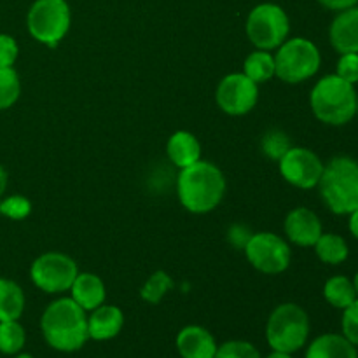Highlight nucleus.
<instances>
[{"instance_id":"nucleus-24","label":"nucleus","mask_w":358,"mask_h":358,"mask_svg":"<svg viewBox=\"0 0 358 358\" xmlns=\"http://www.w3.org/2000/svg\"><path fill=\"white\" fill-rule=\"evenodd\" d=\"M24 343H27V331L20 320L0 322V353L16 355L23 352Z\"/></svg>"},{"instance_id":"nucleus-26","label":"nucleus","mask_w":358,"mask_h":358,"mask_svg":"<svg viewBox=\"0 0 358 358\" xmlns=\"http://www.w3.org/2000/svg\"><path fill=\"white\" fill-rule=\"evenodd\" d=\"M21 94V80L14 66L0 69V112L13 107Z\"/></svg>"},{"instance_id":"nucleus-5","label":"nucleus","mask_w":358,"mask_h":358,"mask_svg":"<svg viewBox=\"0 0 358 358\" xmlns=\"http://www.w3.org/2000/svg\"><path fill=\"white\" fill-rule=\"evenodd\" d=\"M310 317L296 303H283L271 311L266 325V339L273 352L296 353L310 338Z\"/></svg>"},{"instance_id":"nucleus-18","label":"nucleus","mask_w":358,"mask_h":358,"mask_svg":"<svg viewBox=\"0 0 358 358\" xmlns=\"http://www.w3.org/2000/svg\"><path fill=\"white\" fill-rule=\"evenodd\" d=\"M166 156L173 166L182 170L201 159V143L191 131L178 129L168 138Z\"/></svg>"},{"instance_id":"nucleus-1","label":"nucleus","mask_w":358,"mask_h":358,"mask_svg":"<svg viewBox=\"0 0 358 358\" xmlns=\"http://www.w3.org/2000/svg\"><path fill=\"white\" fill-rule=\"evenodd\" d=\"M226 177L217 164L199 159L182 168L177 178V196L180 205L194 215L213 212L226 196Z\"/></svg>"},{"instance_id":"nucleus-27","label":"nucleus","mask_w":358,"mask_h":358,"mask_svg":"<svg viewBox=\"0 0 358 358\" xmlns=\"http://www.w3.org/2000/svg\"><path fill=\"white\" fill-rule=\"evenodd\" d=\"M292 147L289 135L282 129H269L264 136H262L261 149L264 156L271 161H280L287 154V150Z\"/></svg>"},{"instance_id":"nucleus-35","label":"nucleus","mask_w":358,"mask_h":358,"mask_svg":"<svg viewBox=\"0 0 358 358\" xmlns=\"http://www.w3.org/2000/svg\"><path fill=\"white\" fill-rule=\"evenodd\" d=\"M7 184H9V173H7L6 168L0 164V199H2L3 194H6Z\"/></svg>"},{"instance_id":"nucleus-4","label":"nucleus","mask_w":358,"mask_h":358,"mask_svg":"<svg viewBox=\"0 0 358 358\" xmlns=\"http://www.w3.org/2000/svg\"><path fill=\"white\" fill-rule=\"evenodd\" d=\"M318 191L324 205L334 215H350L358 208V161L336 156L324 166Z\"/></svg>"},{"instance_id":"nucleus-30","label":"nucleus","mask_w":358,"mask_h":358,"mask_svg":"<svg viewBox=\"0 0 358 358\" xmlns=\"http://www.w3.org/2000/svg\"><path fill=\"white\" fill-rule=\"evenodd\" d=\"M336 76L350 84H358V52H345L339 55L338 65H336Z\"/></svg>"},{"instance_id":"nucleus-17","label":"nucleus","mask_w":358,"mask_h":358,"mask_svg":"<svg viewBox=\"0 0 358 358\" xmlns=\"http://www.w3.org/2000/svg\"><path fill=\"white\" fill-rule=\"evenodd\" d=\"M70 297L83 308L84 311H93L107 299V287L103 280L94 273H80L70 287Z\"/></svg>"},{"instance_id":"nucleus-38","label":"nucleus","mask_w":358,"mask_h":358,"mask_svg":"<svg viewBox=\"0 0 358 358\" xmlns=\"http://www.w3.org/2000/svg\"><path fill=\"white\" fill-rule=\"evenodd\" d=\"M353 287H355V292H357V299H358V271H357V275L353 276Z\"/></svg>"},{"instance_id":"nucleus-31","label":"nucleus","mask_w":358,"mask_h":358,"mask_svg":"<svg viewBox=\"0 0 358 358\" xmlns=\"http://www.w3.org/2000/svg\"><path fill=\"white\" fill-rule=\"evenodd\" d=\"M343 336L348 339L352 345L358 346V299L350 304L346 310H343L341 318Z\"/></svg>"},{"instance_id":"nucleus-34","label":"nucleus","mask_w":358,"mask_h":358,"mask_svg":"<svg viewBox=\"0 0 358 358\" xmlns=\"http://www.w3.org/2000/svg\"><path fill=\"white\" fill-rule=\"evenodd\" d=\"M348 229L350 234L358 241V208L348 215Z\"/></svg>"},{"instance_id":"nucleus-25","label":"nucleus","mask_w":358,"mask_h":358,"mask_svg":"<svg viewBox=\"0 0 358 358\" xmlns=\"http://www.w3.org/2000/svg\"><path fill=\"white\" fill-rule=\"evenodd\" d=\"M171 289H173V280H171V276L164 271H156L142 285L140 297L149 304H159Z\"/></svg>"},{"instance_id":"nucleus-11","label":"nucleus","mask_w":358,"mask_h":358,"mask_svg":"<svg viewBox=\"0 0 358 358\" xmlns=\"http://www.w3.org/2000/svg\"><path fill=\"white\" fill-rule=\"evenodd\" d=\"M215 101L224 114L240 117L254 110L257 105L259 84L248 79L243 72L227 73L217 86Z\"/></svg>"},{"instance_id":"nucleus-28","label":"nucleus","mask_w":358,"mask_h":358,"mask_svg":"<svg viewBox=\"0 0 358 358\" xmlns=\"http://www.w3.org/2000/svg\"><path fill=\"white\" fill-rule=\"evenodd\" d=\"M31 213L30 199L21 194H10L0 199V215L10 220H24Z\"/></svg>"},{"instance_id":"nucleus-6","label":"nucleus","mask_w":358,"mask_h":358,"mask_svg":"<svg viewBox=\"0 0 358 358\" xmlns=\"http://www.w3.org/2000/svg\"><path fill=\"white\" fill-rule=\"evenodd\" d=\"M275 76L285 84H301L318 73L322 52L306 37H290L275 52Z\"/></svg>"},{"instance_id":"nucleus-22","label":"nucleus","mask_w":358,"mask_h":358,"mask_svg":"<svg viewBox=\"0 0 358 358\" xmlns=\"http://www.w3.org/2000/svg\"><path fill=\"white\" fill-rule=\"evenodd\" d=\"M324 299L336 310H346L352 303L357 301L353 280L345 275H334L325 282Z\"/></svg>"},{"instance_id":"nucleus-23","label":"nucleus","mask_w":358,"mask_h":358,"mask_svg":"<svg viewBox=\"0 0 358 358\" xmlns=\"http://www.w3.org/2000/svg\"><path fill=\"white\" fill-rule=\"evenodd\" d=\"M275 55L271 51L255 49L243 62V73L255 84H264L271 80L275 77Z\"/></svg>"},{"instance_id":"nucleus-7","label":"nucleus","mask_w":358,"mask_h":358,"mask_svg":"<svg viewBox=\"0 0 358 358\" xmlns=\"http://www.w3.org/2000/svg\"><path fill=\"white\" fill-rule=\"evenodd\" d=\"M248 41L255 49L276 51L290 35V17L282 6L273 2L257 3L245 23Z\"/></svg>"},{"instance_id":"nucleus-3","label":"nucleus","mask_w":358,"mask_h":358,"mask_svg":"<svg viewBox=\"0 0 358 358\" xmlns=\"http://www.w3.org/2000/svg\"><path fill=\"white\" fill-rule=\"evenodd\" d=\"M310 107L315 117L327 126H345L357 115L358 93L355 86L336 73L317 80L310 93Z\"/></svg>"},{"instance_id":"nucleus-20","label":"nucleus","mask_w":358,"mask_h":358,"mask_svg":"<svg viewBox=\"0 0 358 358\" xmlns=\"http://www.w3.org/2000/svg\"><path fill=\"white\" fill-rule=\"evenodd\" d=\"M27 297L14 280L0 278V322L20 320L24 313Z\"/></svg>"},{"instance_id":"nucleus-33","label":"nucleus","mask_w":358,"mask_h":358,"mask_svg":"<svg viewBox=\"0 0 358 358\" xmlns=\"http://www.w3.org/2000/svg\"><path fill=\"white\" fill-rule=\"evenodd\" d=\"M324 9L334 10V13H339V10H345L348 7L358 6V0H317Z\"/></svg>"},{"instance_id":"nucleus-9","label":"nucleus","mask_w":358,"mask_h":358,"mask_svg":"<svg viewBox=\"0 0 358 358\" xmlns=\"http://www.w3.org/2000/svg\"><path fill=\"white\" fill-rule=\"evenodd\" d=\"M247 261L262 275H280L290 268L292 248L285 238L269 231L254 233L243 247Z\"/></svg>"},{"instance_id":"nucleus-8","label":"nucleus","mask_w":358,"mask_h":358,"mask_svg":"<svg viewBox=\"0 0 358 358\" xmlns=\"http://www.w3.org/2000/svg\"><path fill=\"white\" fill-rule=\"evenodd\" d=\"M70 24L72 10L66 0H35L28 9V34L48 48H56L66 37Z\"/></svg>"},{"instance_id":"nucleus-39","label":"nucleus","mask_w":358,"mask_h":358,"mask_svg":"<svg viewBox=\"0 0 358 358\" xmlns=\"http://www.w3.org/2000/svg\"><path fill=\"white\" fill-rule=\"evenodd\" d=\"M357 115H358V108H357Z\"/></svg>"},{"instance_id":"nucleus-16","label":"nucleus","mask_w":358,"mask_h":358,"mask_svg":"<svg viewBox=\"0 0 358 358\" xmlns=\"http://www.w3.org/2000/svg\"><path fill=\"white\" fill-rule=\"evenodd\" d=\"M124 327V313L115 304H101L87 317V334L93 341H110Z\"/></svg>"},{"instance_id":"nucleus-12","label":"nucleus","mask_w":358,"mask_h":358,"mask_svg":"<svg viewBox=\"0 0 358 358\" xmlns=\"http://www.w3.org/2000/svg\"><path fill=\"white\" fill-rule=\"evenodd\" d=\"M325 163L315 150L308 147H290L285 156L278 161L280 175L287 184L297 189L310 191L320 182Z\"/></svg>"},{"instance_id":"nucleus-29","label":"nucleus","mask_w":358,"mask_h":358,"mask_svg":"<svg viewBox=\"0 0 358 358\" xmlns=\"http://www.w3.org/2000/svg\"><path fill=\"white\" fill-rule=\"evenodd\" d=\"M213 358H262V355L252 343L233 339V341L222 343L217 348V353Z\"/></svg>"},{"instance_id":"nucleus-32","label":"nucleus","mask_w":358,"mask_h":358,"mask_svg":"<svg viewBox=\"0 0 358 358\" xmlns=\"http://www.w3.org/2000/svg\"><path fill=\"white\" fill-rule=\"evenodd\" d=\"M20 56V45L16 38L9 34H0V69L14 66Z\"/></svg>"},{"instance_id":"nucleus-10","label":"nucleus","mask_w":358,"mask_h":358,"mask_svg":"<svg viewBox=\"0 0 358 358\" xmlns=\"http://www.w3.org/2000/svg\"><path fill=\"white\" fill-rule=\"evenodd\" d=\"M79 275V266L63 252H45L30 266L31 283L45 294H63L70 290Z\"/></svg>"},{"instance_id":"nucleus-19","label":"nucleus","mask_w":358,"mask_h":358,"mask_svg":"<svg viewBox=\"0 0 358 358\" xmlns=\"http://www.w3.org/2000/svg\"><path fill=\"white\" fill-rule=\"evenodd\" d=\"M304 358H358V352L343 334L327 332L311 341Z\"/></svg>"},{"instance_id":"nucleus-36","label":"nucleus","mask_w":358,"mask_h":358,"mask_svg":"<svg viewBox=\"0 0 358 358\" xmlns=\"http://www.w3.org/2000/svg\"><path fill=\"white\" fill-rule=\"evenodd\" d=\"M266 358H292L290 353H283V352H271Z\"/></svg>"},{"instance_id":"nucleus-13","label":"nucleus","mask_w":358,"mask_h":358,"mask_svg":"<svg viewBox=\"0 0 358 358\" xmlns=\"http://www.w3.org/2000/svg\"><path fill=\"white\" fill-rule=\"evenodd\" d=\"M283 231H285L287 240L292 245L301 248H313L324 233V226H322L320 217L313 210L306 206H297L287 213Z\"/></svg>"},{"instance_id":"nucleus-21","label":"nucleus","mask_w":358,"mask_h":358,"mask_svg":"<svg viewBox=\"0 0 358 358\" xmlns=\"http://www.w3.org/2000/svg\"><path fill=\"white\" fill-rule=\"evenodd\" d=\"M313 248L317 257L329 266H339L350 257V247L341 234L322 233Z\"/></svg>"},{"instance_id":"nucleus-37","label":"nucleus","mask_w":358,"mask_h":358,"mask_svg":"<svg viewBox=\"0 0 358 358\" xmlns=\"http://www.w3.org/2000/svg\"><path fill=\"white\" fill-rule=\"evenodd\" d=\"M14 358H35L34 355H30V353H23V352H20V353H16V355H14Z\"/></svg>"},{"instance_id":"nucleus-14","label":"nucleus","mask_w":358,"mask_h":358,"mask_svg":"<svg viewBox=\"0 0 358 358\" xmlns=\"http://www.w3.org/2000/svg\"><path fill=\"white\" fill-rule=\"evenodd\" d=\"M329 42L339 55L358 52V6L336 13L329 27Z\"/></svg>"},{"instance_id":"nucleus-15","label":"nucleus","mask_w":358,"mask_h":358,"mask_svg":"<svg viewBox=\"0 0 358 358\" xmlns=\"http://www.w3.org/2000/svg\"><path fill=\"white\" fill-rule=\"evenodd\" d=\"M175 345L182 358H213L219 348L212 332L201 325H185L177 334Z\"/></svg>"},{"instance_id":"nucleus-2","label":"nucleus","mask_w":358,"mask_h":358,"mask_svg":"<svg viewBox=\"0 0 358 358\" xmlns=\"http://www.w3.org/2000/svg\"><path fill=\"white\" fill-rule=\"evenodd\" d=\"M44 341L52 350L73 353L90 341L87 315L72 297H59L48 304L41 317Z\"/></svg>"}]
</instances>
